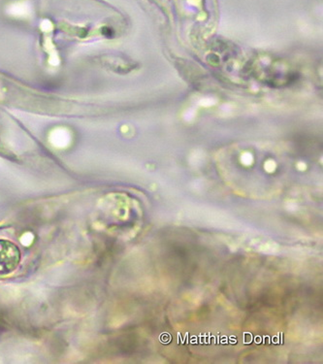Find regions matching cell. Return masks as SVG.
Segmentation results:
<instances>
[{
  "mask_svg": "<svg viewBox=\"0 0 323 364\" xmlns=\"http://www.w3.org/2000/svg\"><path fill=\"white\" fill-rule=\"evenodd\" d=\"M21 260L22 252L17 245L8 239H0V277L15 272Z\"/></svg>",
  "mask_w": 323,
  "mask_h": 364,
  "instance_id": "cell-1",
  "label": "cell"
}]
</instances>
